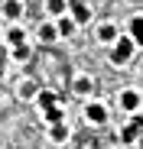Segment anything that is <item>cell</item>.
Wrapping results in <instances>:
<instances>
[{"instance_id": "cell-6", "label": "cell", "mask_w": 143, "mask_h": 149, "mask_svg": "<svg viewBox=\"0 0 143 149\" xmlns=\"http://www.w3.org/2000/svg\"><path fill=\"white\" fill-rule=\"evenodd\" d=\"M140 104H143V97H140V91H137V88L121 91V107H124L127 113H137V110H140Z\"/></svg>"}, {"instance_id": "cell-15", "label": "cell", "mask_w": 143, "mask_h": 149, "mask_svg": "<svg viewBox=\"0 0 143 149\" xmlns=\"http://www.w3.org/2000/svg\"><path fill=\"white\" fill-rule=\"evenodd\" d=\"M49 136H52L55 143H62V139H68V127H65V123H52V127H49Z\"/></svg>"}, {"instance_id": "cell-16", "label": "cell", "mask_w": 143, "mask_h": 149, "mask_svg": "<svg viewBox=\"0 0 143 149\" xmlns=\"http://www.w3.org/2000/svg\"><path fill=\"white\" fill-rule=\"evenodd\" d=\"M10 55H13V62H26V58H29V42L13 45V49H10Z\"/></svg>"}, {"instance_id": "cell-4", "label": "cell", "mask_w": 143, "mask_h": 149, "mask_svg": "<svg viewBox=\"0 0 143 149\" xmlns=\"http://www.w3.org/2000/svg\"><path fill=\"white\" fill-rule=\"evenodd\" d=\"M23 13H26V3H23V0H4V3H0V16L10 19V23H20Z\"/></svg>"}, {"instance_id": "cell-11", "label": "cell", "mask_w": 143, "mask_h": 149, "mask_svg": "<svg viewBox=\"0 0 143 149\" xmlns=\"http://www.w3.org/2000/svg\"><path fill=\"white\" fill-rule=\"evenodd\" d=\"M127 33L133 36V42H137V45H143V16H140V13H137V16H130Z\"/></svg>"}, {"instance_id": "cell-3", "label": "cell", "mask_w": 143, "mask_h": 149, "mask_svg": "<svg viewBox=\"0 0 143 149\" xmlns=\"http://www.w3.org/2000/svg\"><path fill=\"white\" fill-rule=\"evenodd\" d=\"M94 36H98V42L101 45H114L117 39H121V29H117V23H111V19H104L98 29H94Z\"/></svg>"}, {"instance_id": "cell-1", "label": "cell", "mask_w": 143, "mask_h": 149, "mask_svg": "<svg viewBox=\"0 0 143 149\" xmlns=\"http://www.w3.org/2000/svg\"><path fill=\"white\" fill-rule=\"evenodd\" d=\"M137 42H133V36L130 33H121V39H117L114 45H111V62L117 65V68H121V65H130V58L137 55Z\"/></svg>"}, {"instance_id": "cell-10", "label": "cell", "mask_w": 143, "mask_h": 149, "mask_svg": "<svg viewBox=\"0 0 143 149\" xmlns=\"http://www.w3.org/2000/svg\"><path fill=\"white\" fill-rule=\"evenodd\" d=\"M46 13H49V19H59L68 13V0H46Z\"/></svg>"}, {"instance_id": "cell-14", "label": "cell", "mask_w": 143, "mask_h": 149, "mask_svg": "<svg viewBox=\"0 0 143 149\" xmlns=\"http://www.w3.org/2000/svg\"><path fill=\"white\" fill-rule=\"evenodd\" d=\"M91 88H94V81L88 78V74H78L75 78V94H91Z\"/></svg>"}, {"instance_id": "cell-19", "label": "cell", "mask_w": 143, "mask_h": 149, "mask_svg": "<svg viewBox=\"0 0 143 149\" xmlns=\"http://www.w3.org/2000/svg\"><path fill=\"white\" fill-rule=\"evenodd\" d=\"M140 146H143V136H140Z\"/></svg>"}, {"instance_id": "cell-12", "label": "cell", "mask_w": 143, "mask_h": 149, "mask_svg": "<svg viewBox=\"0 0 143 149\" xmlns=\"http://www.w3.org/2000/svg\"><path fill=\"white\" fill-rule=\"evenodd\" d=\"M36 104H39V107H42V113H46V110L59 107V97H55L52 91H39V94H36Z\"/></svg>"}, {"instance_id": "cell-8", "label": "cell", "mask_w": 143, "mask_h": 149, "mask_svg": "<svg viewBox=\"0 0 143 149\" xmlns=\"http://www.w3.org/2000/svg\"><path fill=\"white\" fill-rule=\"evenodd\" d=\"M85 117H88L91 123H107V104H101V101H91V104L85 107Z\"/></svg>"}, {"instance_id": "cell-13", "label": "cell", "mask_w": 143, "mask_h": 149, "mask_svg": "<svg viewBox=\"0 0 143 149\" xmlns=\"http://www.w3.org/2000/svg\"><path fill=\"white\" fill-rule=\"evenodd\" d=\"M55 26H59V33H62V36H72V33L78 29V23H75V16H72V13H65V16H59V19H55Z\"/></svg>"}, {"instance_id": "cell-7", "label": "cell", "mask_w": 143, "mask_h": 149, "mask_svg": "<svg viewBox=\"0 0 143 149\" xmlns=\"http://www.w3.org/2000/svg\"><path fill=\"white\" fill-rule=\"evenodd\" d=\"M62 33H59V26H55V19H46V23H39V29H36V39L39 42H46V45H49V42H55Z\"/></svg>"}, {"instance_id": "cell-5", "label": "cell", "mask_w": 143, "mask_h": 149, "mask_svg": "<svg viewBox=\"0 0 143 149\" xmlns=\"http://www.w3.org/2000/svg\"><path fill=\"white\" fill-rule=\"evenodd\" d=\"M140 136H143V117H130V123H127V127L121 130V139L124 143H140Z\"/></svg>"}, {"instance_id": "cell-17", "label": "cell", "mask_w": 143, "mask_h": 149, "mask_svg": "<svg viewBox=\"0 0 143 149\" xmlns=\"http://www.w3.org/2000/svg\"><path fill=\"white\" fill-rule=\"evenodd\" d=\"M36 94H39V88H36L33 81H23V84H20V97H36Z\"/></svg>"}, {"instance_id": "cell-18", "label": "cell", "mask_w": 143, "mask_h": 149, "mask_svg": "<svg viewBox=\"0 0 143 149\" xmlns=\"http://www.w3.org/2000/svg\"><path fill=\"white\" fill-rule=\"evenodd\" d=\"M46 123H62V107H52V110H46Z\"/></svg>"}, {"instance_id": "cell-9", "label": "cell", "mask_w": 143, "mask_h": 149, "mask_svg": "<svg viewBox=\"0 0 143 149\" xmlns=\"http://www.w3.org/2000/svg\"><path fill=\"white\" fill-rule=\"evenodd\" d=\"M4 39H7V45H10V49H13V45H23V42H26V29H23L20 23H13V26L4 33Z\"/></svg>"}, {"instance_id": "cell-2", "label": "cell", "mask_w": 143, "mask_h": 149, "mask_svg": "<svg viewBox=\"0 0 143 149\" xmlns=\"http://www.w3.org/2000/svg\"><path fill=\"white\" fill-rule=\"evenodd\" d=\"M68 13L75 16L78 26H88V23H91V3H88V0H68Z\"/></svg>"}]
</instances>
